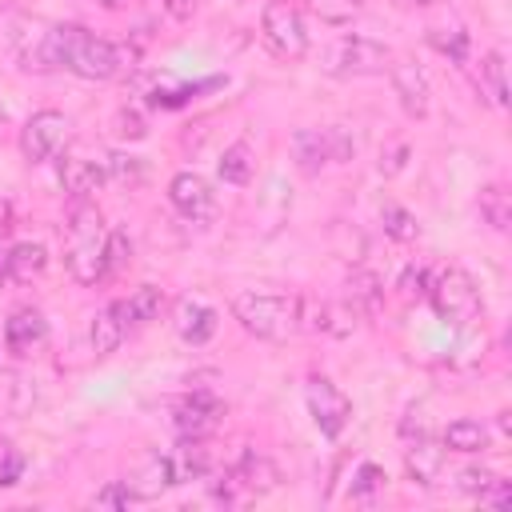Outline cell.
<instances>
[{"label": "cell", "mask_w": 512, "mask_h": 512, "mask_svg": "<svg viewBox=\"0 0 512 512\" xmlns=\"http://www.w3.org/2000/svg\"><path fill=\"white\" fill-rule=\"evenodd\" d=\"M132 60L136 52L128 44H112L80 24H52L44 32V68H64L84 80H112Z\"/></svg>", "instance_id": "obj_1"}, {"label": "cell", "mask_w": 512, "mask_h": 512, "mask_svg": "<svg viewBox=\"0 0 512 512\" xmlns=\"http://www.w3.org/2000/svg\"><path fill=\"white\" fill-rule=\"evenodd\" d=\"M64 264L80 284H96L108 276V224L88 200H76L64 224Z\"/></svg>", "instance_id": "obj_2"}, {"label": "cell", "mask_w": 512, "mask_h": 512, "mask_svg": "<svg viewBox=\"0 0 512 512\" xmlns=\"http://www.w3.org/2000/svg\"><path fill=\"white\" fill-rule=\"evenodd\" d=\"M232 316L248 336L268 344H284L288 336L300 332V304L296 296H280V292H240L232 300Z\"/></svg>", "instance_id": "obj_3"}, {"label": "cell", "mask_w": 512, "mask_h": 512, "mask_svg": "<svg viewBox=\"0 0 512 512\" xmlns=\"http://www.w3.org/2000/svg\"><path fill=\"white\" fill-rule=\"evenodd\" d=\"M424 296L432 300L436 316L448 320V324H456V328H472L476 320H484L480 288H476V280H472L464 268H456V264L436 268L432 280H428V292H424Z\"/></svg>", "instance_id": "obj_4"}, {"label": "cell", "mask_w": 512, "mask_h": 512, "mask_svg": "<svg viewBox=\"0 0 512 512\" xmlns=\"http://www.w3.org/2000/svg\"><path fill=\"white\" fill-rule=\"evenodd\" d=\"M392 64V48L372 40V36H340L324 52V72L332 76H380Z\"/></svg>", "instance_id": "obj_5"}, {"label": "cell", "mask_w": 512, "mask_h": 512, "mask_svg": "<svg viewBox=\"0 0 512 512\" xmlns=\"http://www.w3.org/2000/svg\"><path fill=\"white\" fill-rule=\"evenodd\" d=\"M260 40L272 56L280 60H300L308 52V28H304V16L288 4V0H272L264 4L260 12Z\"/></svg>", "instance_id": "obj_6"}, {"label": "cell", "mask_w": 512, "mask_h": 512, "mask_svg": "<svg viewBox=\"0 0 512 512\" xmlns=\"http://www.w3.org/2000/svg\"><path fill=\"white\" fill-rule=\"evenodd\" d=\"M72 140V124L64 112L56 108H40L28 116V124L20 128V152L28 164H48L64 152V144Z\"/></svg>", "instance_id": "obj_7"}, {"label": "cell", "mask_w": 512, "mask_h": 512, "mask_svg": "<svg viewBox=\"0 0 512 512\" xmlns=\"http://www.w3.org/2000/svg\"><path fill=\"white\" fill-rule=\"evenodd\" d=\"M304 400H308V412H312L316 428H320L328 440H336V436L348 428V420H352V400H348L332 380H324V376H308V384H304Z\"/></svg>", "instance_id": "obj_8"}, {"label": "cell", "mask_w": 512, "mask_h": 512, "mask_svg": "<svg viewBox=\"0 0 512 512\" xmlns=\"http://www.w3.org/2000/svg\"><path fill=\"white\" fill-rule=\"evenodd\" d=\"M300 304V328L320 336H352L360 312L348 300H320V296H296Z\"/></svg>", "instance_id": "obj_9"}, {"label": "cell", "mask_w": 512, "mask_h": 512, "mask_svg": "<svg viewBox=\"0 0 512 512\" xmlns=\"http://www.w3.org/2000/svg\"><path fill=\"white\" fill-rule=\"evenodd\" d=\"M220 420H224V404L212 392H192L172 412V428L180 440H204L220 428Z\"/></svg>", "instance_id": "obj_10"}, {"label": "cell", "mask_w": 512, "mask_h": 512, "mask_svg": "<svg viewBox=\"0 0 512 512\" xmlns=\"http://www.w3.org/2000/svg\"><path fill=\"white\" fill-rule=\"evenodd\" d=\"M388 76H392V92H396L400 108H404L412 120L428 116V108H432V88H428L424 68H420L412 56H392Z\"/></svg>", "instance_id": "obj_11"}, {"label": "cell", "mask_w": 512, "mask_h": 512, "mask_svg": "<svg viewBox=\"0 0 512 512\" xmlns=\"http://www.w3.org/2000/svg\"><path fill=\"white\" fill-rule=\"evenodd\" d=\"M168 200H172V208H176L184 220H192V224L216 216V192H212V184H208L204 176H196V172H176L172 184H168Z\"/></svg>", "instance_id": "obj_12"}, {"label": "cell", "mask_w": 512, "mask_h": 512, "mask_svg": "<svg viewBox=\"0 0 512 512\" xmlns=\"http://www.w3.org/2000/svg\"><path fill=\"white\" fill-rule=\"evenodd\" d=\"M444 460H448L444 440H432V436H424V432L404 448V468H408L412 484H420V488H432V484H436Z\"/></svg>", "instance_id": "obj_13"}, {"label": "cell", "mask_w": 512, "mask_h": 512, "mask_svg": "<svg viewBox=\"0 0 512 512\" xmlns=\"http://www.w3.org/2000/svg\"><path fill=\"white\" fill-rule=\"evenodd\" d=\"M232 472V480L240 484V492H248V496H264V492H272L276 484H280V468L268 460V456H260V452H240V460L228 468Z\"/></svg>", "instance_id": "obj_14"}, {"label": "cell", "mask_w": 512, "mask_h": 512, "mask_svg": "<svg viewBox=\"0 0 512 512\" xmlns=\"http://www.w3.org/2000/svg\"><path fill=\"white\" fill-rule=\"evenodd\" d=\"M44 336H48V324H44V316H40L36 308H16V312L4 320V344H8V352H16V356L32 352Z\"/></svg>", "instance_id": "obj_15"}, {"label": "cell", "mask_w": 512, "mask_h": 512, "mask_svg": "<svg viewBox=\"0 0 512 512\" xmlns=\"http://www.w3.org/2000/svg\"><path fill=\"white\" fill-rule=\"evenodd\" d=\"M104 168L96 164V160H84V156H64L60 160V188L68 192V196H76V200H84V196H92L100 184H104Z\"/></svg>", "instance_id": "obj_16"}, {"label": "cell", "mask_w": 512, "mask_h": 512, "mask_svg": "<svg viewBox=\"0 0 512 512\" xmlns=\"http://www.w3.org/2000/svg\"><path fill=\"white\" fill-rule=\"evenodd\" d=\"M124 332H128L124 308H120V300H112L108 308H100V312L92 316V328H88V336H92V352H96V356H112V352L120 348Z\"/></svg>", "instance_id": "obj_17"}, {"label": "cell", "mask_w": 512, "mask_h": 512, "mask_svg": "<svg viewBox=\"0 0 512 512\" xmlns=\"http://www.w3.org/2000/svg\"><path fill=\"white\" fill-rule=\"evenodd\" d=\"M132 488H136V496L140 500H152V496H160V492H168L172 484H180V476H176V464H172V456H148L144 464H140V472L128 480Z\"/></svg>", "instance_id": "obj_18"}, {"label": "cell", "mask_w": 512, "mask_h": 512, "mask_svg": "<svg viewBox=\"0 0 512 512\" xmlns=\"http://www.w3.org/2000/svg\"><path fill=\"white\" fill-rule=\"evenodd\" d=\"M176 332L188 344H204L216 332V312L204 300H180L176 304Z\"/></svg>", "instance_id": "obj_19"}, {"label": "cell", "mask_w": 512, "mask_h": 512, "mask_svg": "<svg viewBox=\"0 0 512 512\" xmlns=\"http://www.w3.org/2000/svg\"><path fill=\"white\" fill-rule=\"evenodd\" d=\"M348 292V304L360 312V316H376L380 308H384V284H380V276L376 272H368V268H356L352 276H348V284H344Z\"/></svg>", "instance_id": "obj_20"}, {"label": "cell", "mask_w": 512, "mask_h": 512, "mask_svg": "<svg viewBox=\"0 0 512 512\" xmlns=\"http://www.w3.org/2000/svg\"><path fill=\"white\" fill-rule=\"evenodd\" d=\"M476 92H480L492 108H504V104H508V80H504V56H500V52H484V56H480Z\"/></svg>", "instance_id": "obj_21"}, {"label": "cell", "mask_w": 512, "mask_h": 512, "mask_svg": "<svg viewBox=\"0 0 512 512\" xmlns=\"http://www.w3.org/2000/svg\"><path fill=\"white\" fill-rule=\"evenodd\" d=\"M292 156H296V168L304 176H316L324 164H328V148H324V132L320 128H300L292 136Z\"/></svg>", "instance_id": "obj_22"}, {"label": "cell", "mask_w": 512, "mask_h": 512, "mask_svg": "<svg viewBox=\"0 0 512 512\" xmlns=\"http://www.w3.org/2000/svg\"><path fill=\"white\" fill-rule=\"evenodd\" d=\"M4 256H8L12 284H28L32 276H40V272L48 268V252H44V244H36V240H24V244H16V248L4 252Z\"/></svg>", "instance_id": "obj_23"}, {"label": "cell", "mask_w": 512, "mask_h": 512, "mask_svg": "<svg viewBox=\"0 0 512 512\" xmlns=\"http://www.w3.org/2000/svg\"><path fill=\"white\" fill-rule=\"evenodd\" d=\"M480 220H484L492 232H508V224H512V196H508L504 184L480 188Z\"/></svg>", "instance_id": "obj_24"}, {"label": "cell", "mask_w": 512, "mask_h": 512, "mask_svg": "<svg viewBox=\"0 0 512 512\" xmlns=\"http://www.w3.org/2000/svg\"><path fill=\"white\" fill-rule=\"evenodd\" d=\"M444 448L448 452H484L488 448V428L480 424V420H452L448 428H444Z\"/></svg>", "instance_id": "obj_25"}, {"label": "cell", "mask_w": 512, "mask_h": 512, "mask_svg": "<svg viewBox=\"0 0 512 512\" xmlns=\"http://www.w3.org/2000/svg\"><path fill=\"white\" fill-rule=\"evenodd\" d=\"M120 308H124L128 328H132V324H148V320L160 316V308H164V292H160L156 284H140L128 300H120Z\"/></svg>", "instance_id": "obj_26"}, {"label": "cell", "mask_w": 512, "mask_h": 512, "mask_svg": "<svg viewBox=\"0 0 512 512\" xmlns=\"http://www.w3.org/2000/svg\"><path fill=\"white\" fill-rule=\"evenodd\" d=\"M428 44H432L440 56H448L452 64H464V60H468V32H464L460 24H432V28H428Z\"/></svg>", "instance_id": "obj_27"}, {"label": "cell", "mask_w": 512, "mask_h": 512, "mask_svg": "<svg viewBox=\"0 0 512 512\" xmlns=\"http://www.w3.org/2000/svg\"><path fill=\"white\" fill-rule=\"evenodd\" d=\"M248 176H252V152H248V144L224 148V156H220V180L224 184H248Z\"/></svg>", "instance_id": "obj_28"}, {"label": "cell", "mask_w": 512, "mask_h": 512, "mask_svg": "<svg viewBox=\"0 0 512 512\" xmlns=\"http://www.w3.org/2000/svg\"><path fill=\"white\" fill-rule=\"evenodd\" d=\"M380 220H384V232H388L392 240H416V232H420L416 216H412L408 208H400V204H384Z\"/></svg>", "instance_id": "obj_29"}, {"label": "cell", "mask_w": 512, "mask_h": 512, "mask_svg": "<svg viewBox=\"0 0 512 512\" xmlns=\"http://www.w3.org/2000/svg\"><path fill=\"white\" fill-rule=\"evenodd\" d=\"M320 132H324L328 164H344V160H352V152H356V136H352L344 124H332V128H320Z\"/></svg>", "instance_id": "obj_30"}, {"label": "cell", "mask_w": 512, "mask_h": 512, "mask_svg": "<svg viewBox=\"0 0 512 512\" xmlns=\"http://www.w3.org/2000/svg\"><path fill=\"white\" fill-rule=\"evenodd\" d=\"M92 504L96 508H132V504H140V496H136V488L128 480H112L92 496Z\"/></svg>", "instance_id": "obj_31"}, {"label": "cell", "mask_w": 512, "mask_h": 512, "mask_svg": "<svg viewBox=\"0 0 512 512\" xmlns=\"http://www.w3.org/2000/svg\"><path fill=\"white\" fill-rule=\"evenodd\" d=\"M364 0H308V8L324 20V24H348L360 12Z\"/></svg>", "instance_id": "obj_32"}, {"label": "cell", "mask_w": 512, "mask_h": 512, "mask_svg": "<svg viewBox=\"0 0 512 512\" xmlns=\"http://www.w3.org/2000/svg\"><path fill=\"white\" fill-rule=\"evenodd\" d=\"M388 484V476H384V468L380 464H372V460H364L360 468H356V480H352V496L356 500H368L372 492H380Z\"/></svg>", "instance_id": "obj_33"}, {"label": "cell", "mask_w": 512, "mask_h": 512, "mask_svg": "<svg viewBox=\"0 0 512 512\" xmlns=\"http://www.w3.org/2000/svg\"><path fill=\"white\" fill-rule=\"evenodd\" d=\"M112 180H120V184H136L140 176H144V168H140V160L136 156H128V152H108V168H104Z\"/></svg>", "instance_id": "obj_34"}, {"label": "cell", "mask_w": 512, "mask_h": 512, "mask_svg": "<svg viewBox=\"0 0 512 512\" xmlns=\"http://www.w3.org/2000/svg\"><path fill=\"white\" fill-rule=\"evenodd\" d=\"M492 484H496V476H492L488 468H464V472L456 476V488L468 492V496H484Z\"/></svg>", "instance_id": "obj_35"}, {"label": "cell", "mask_w": 512, "mask_h": 512, "mask_svg": "<svg viewBox=\"0 0 512 512\" xmlns=\"http://www.w3.org/2000/svg\"><path fill=\"white\" fill-rule=\"evenodd\" d=\"M20 472H24V456H20L8 440H0V488L16 484V480H20Z\"/></svg>", "instance_id": "obj_36"}, {"label": "cell", "mask_w": 512, "mask_h": 512, "mask_svg": "<svg viewBox=\"0 0 512 512\" xmlns=\"http://www.w3.org/2000/svg\"><path fill=\"white\" fill-rule=\"evenodd\" d=\"M128 260H132V240H128V232L112 228V232H108V272L124 268Z\"/></svg>", "instance_id": "obj_37"}, {"label": "cell", "mask_w": 512, "mask_h": 512, "mask_svg": "<svg viewBox=\"0 0 512 512\" xmlns=\"http://www.w3.org/2000/svg\"><path fill=\"white\" fill-rule=\"evenodd\" d=\"M116 132L128 136V140H140V136H148V124H144V116L136 108H120L116 112Z\"/></svg>", "instance_id": "obj_38"}, {"label": "cell", "mask_w": 512, "mask_h": 512, "mask_svg": "<svg viewBox=\"0 0 512 512\" xmlns=\"http://www.w3.org/2000/svg\"><path fill=\"white\" fill-rule=\"evenodd\" d=\"M428 280H432L428 268H408V272H404V292H408V296H424V292H428Z\"/></svg>", "instance_id": "obj_39"}, {"label": "cell", "mask_w": 512, "mask_h": 512, "mask_svg": "<svg viewBox=\"0 0 512 512\" xmlns=\"http://www.w3.org/2000/svg\"><path fill=\"white\" fill-rule=\"evenodd\" d=\"M12 224H16V212H12V204L0 196V236H8V232H12Z\"/></svg>", "instance_id": "obj_40"}, {"label": "cell", "mask_w": 512, "mask_h": 512, "mask_svg": "<svg viewBox=\"0 0 512 512\" xmlns=\"http://www.w3.org/2000/svg\"><path fill=\"white\" fill-rule=\"evenodd\" d=\"M196 8V0H168V12H176V16H188Z\"/></svg>", "instance_id": "obj_41"}, {"label": "cell", "mask_w": 512, "mask_h": 512, "mask_svg": "<svg viewBox=\"0 0 512 512\" xmlns=\"http://www.w3.org/2000/svg\"><path fill=\"white\" fill-rule=\"evenodd\" d=\"M92 4H100V8H108V12H120V8H128L132 0H92Z\"/></svg>", "instance_id": "obj_42"}, {"label": "cell", "mask_w": 512, "mask_h": 512, "mask_svg": "<svg viewBox=\"0 0 512 512\" xmlns=\"http://www.w3.org/2000/svg\"><path fill=\"white\" fill-rule=\"evenodd\" d=\"M12 284V272H8V256H0V288Z\"/></svg>", "instance_id": "obj_43"}, {"label": "cell", "mask_w": 512, "mask_h": 512, "mask_svg": "<svg viewBox=\"0 0 512 512\" xmlns=\"http://www.w3.org/2000/svg\"><path fill=\"white\" fill-rule=\"evenodd\" d=\"M396 4H400V8H428L432 0H396Z\"/></svg>", "instance_id": "obj_44"}]
</instances>
